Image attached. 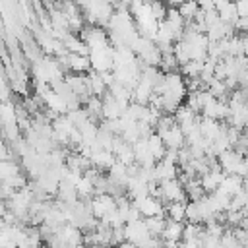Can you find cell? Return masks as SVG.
Masks as SVG:
<instances>
[{"label": "cell", "mask_w": 248, "mask_h": 248, "mask_svg": "<svg viewBox=\"0 0 248 248\" xmlns=\"http://www.w3.org/2000/svg\"><path fill=\"white\" fill-rule=\"evenodd\" d=\"M161 136V140H163V143H165V147L167 149H180V147H184V132L180 130V126L178 124H172L169 130H165L163 134H159Z\"/></svg>", "instance_id": "cell-1"}, {"label": "cell", "mask_w": 248, "mask_h": 248, "mask_svg": "<svg viewBox=\"0 0 248 248\" xmlns=\"http://www.w3.org/2000/svg\"><path fill=\"white\" fill-rule=\"evenodd\" d=\"M56 2H64V0H56Z\"/></svg>", "instance_id": "cell-5"}, {"label": "cell", "mask_w": 248, "mask_h": 248, "mask_svg": "<svg viewBox=\"0 0 248 248\" xmlns=\"http://www.w3.org/2000/svg\"><path fill=\"white\" fill-rule=\"evenodd\" d=\"M176 10H178V14H180L186 21H192V19L196 17V14L200 12V6H198L196 0H184Z\"/></svg>", "instance_id": "cell-3"}, {"label": "cell", "mask_w": 248, "mask_h": 248, "mask_svg": "<svg viewBox=\"0 0 248 248\" xmlns=\"http://www.w3.org/2000/svg\"><path fill=\"white\" fill-rule=\"evenodd\" d=\"M242 184H244V178L242 176H238V174H225L223 180H221V184H219V188L223 192H227L229 196H234L236 192L242 190Z\"/></svg>", "instance_id": "cell-2"}, {"label": "cell", "mask_w": 248, "mask_h": 248, "mask_svg": "<svg viewBox=\"0 0 248 248\" xmlns=\"http://www.w3.org/2000/svg\"><path fill=\"white\" fill-rule=\"evenodd\" d=\"M234 29L248 33V16H242V17H238V19L234 21Z\"/></svg>", "instance_id": "cell-4"}]
</instances>
